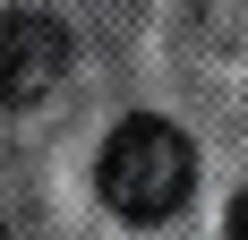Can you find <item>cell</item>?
<instances>
[{"instance_id":"cell-1","label":"cell","mask_w":248,"mask_h":240,"mask_svg":"<svg viewBox=\"0 0 248 240\" xmlns=\"http://www.w3.org/2000/svg\"><path fill=\"white\" fill-rule=\"evenodd\" d=\"M94 180H103V206L120 223H163V215L188 206V189H197V146L180 137L163 112H128L120 129L103 137Z\"/></svg>"},{"instance_id":"cell-2","label":"cell","mask_w":248,"mask_h":240,"mask_svg":"<svg viewBox=\"0 0 248 240\" xmlns=\"http://www.w3.org/2000/svg\"><path fill=\"white\" fill-rule=\"evenodd\" d=\"M69 77V26L43 9H9L0 17V103H43Z\"/></svg>"},{"instance_id":"cell-3","label":"cell","mask_w":248,"mask_h":240,"mask_svg":"<svg viewBox=\"0 0 248 240\" xmlns=\"http://www.w3.org/2000/svg\"><path fill=\"white\" fill-rule=\"evenodd\" d=\"M223 240H248V189L231 197V223H223Z\"/></svg>"},{"instance_id":"cell-4","label":"cell","mask_w":248,"mask_h":240,"mask_svg":"<svg viewBox=\"0 0 248 240\" xmlns=\"http://www.w3.org/2000/svg\"><path fill=\"white\" fill-rule=\"evenodd\" d=\"M0 240H9V232H0Z\"/></svg>"}]
</instances>
